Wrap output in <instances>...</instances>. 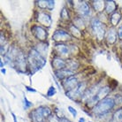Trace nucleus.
<instances>
[{"label": "nucleus", "mask_w": 122, "mask_h": 122, "mask_svg": "<svg viewBox=\"0 0 122 122\" xmlns=\"http://www.w3.org/2000/svg\"><path fill=\"white\" fill-rule=\"evenodd\" d=\"M73 75H74V72L69 70V69H66V68H65L63 70L55 71V77L59 81H64V80L67 79L71 76H73Z\"/></svg>", "instance_id": "15"}, {"label": "nucleus", "mask_w": 122, "mask_h": 122, "mask_svg": "<svg viewBox=\"0 0 122 122\" xmlns=\"http://www.w3.org/2000/svg\"><path fill=\"white\" fill-rule=\"evenodd\" d=\"M79 83L80 81L78 78L76 76H74V75L69 77V78H67V79L64 80V81H62V86L66 89V92L70 91L72 89H75Z\"/></svg>", "instance_id": "11"}, {"label": "nucleus", "mask_w": 122, "mask_h": 122, "mask_svg": "<svg viewBox=\"0 0 122 122\" xmlns=\"http://www.w3.org/2000/svg\"><path fill=\"white\" fill-rule=\"evenodd\" d=\"M54 5H55V1H48V10L49 11H52L53 8H54Z\"/></svg>", "instance_id": "34"}, {"label": "nucleus", "mask_w": 122, "mask_h": 122, "mask_svg": "<svg viewBox=\"0 0 122 122\" xmlns=\"http://www.w3.org/2000/svg\"><path fill=\"white\" fill-rule=\"evenodd\" d=\"M60 17H61V19L64 20H70L69 12H68V11H67V9L66 8V7L62 8V10H61Z\"/></svg>", "instance_id": "27"}, {"label": "nucleus", "mask_w": 122, "mask_h": 122, "mask_svg": "<svg viewBox=\"0 0 122 122\" xmlns=\"http://www.w3.org/2000/svg\"><path fill=\"white\" fill-rule=\"evenodd\" d=\"M117 8V5L114 1H106L105 3V12L107 14H112L115 12Z\"/></svg>", "instance_id": "18"}, {"label": "nucleus", "mask_w": 122, "mask_h": 122, "mask_svg": "<svg viewBox=\"0 0 122 122\" xmlns=\"http://www.w3.org/2000/svg\"><path fill=\"white\" fill-rule=\"evenodd\" d=\"M112 122H122V108L114 112L112 117Z\"/></svg>", "instance_id": "24"}, {"label": "nucleus", "mask_w": 122, "mask_h": 122, "mask_svg": "<svg viewBox=\"0 0 122 122\" xmlns=\"http://www.w3.org/2000/svg\"><path fill=\"white\" fill-rule=\"evenodd\" d=\"M70 31L72 32V34H73V36L74 37H76V38L81 37V30H80L79 28H77L73 24L70 25Z\"/></svg>", "instance_id": "25"}, {"label": "nucleus", "mask_w": 122, "mask_h": 122, "mask_svg": "<svg viewBox=\"0 0 122 122\" xmlns=\"http://www.w3.org/2000/svg\"><path fill=\"white\" fill-rule=\"evenodd\" d=\"M111 91H112V88H111L110 86H104V87H101V89L98 90L97 95H96L94 97L92 98L91 100L87 104V105L89 107H91L92 109H93V108H94L100 101L104 100V98L108 97V95L110 94Z\"/></svg>", "instance_id": "4"}, {"label": "nucleus", "mask_w": 122, "mask_h": 122, "mask_svg": "<svg viewBox=\"0 0 122 122\" xmlns=\"http://www.w3.org/2000/svg\"><path fill=\"white\" fill-rule=\"evenodd\" d=\"M73 25L77 28H79L81 31L85 28V24H84V21H83V19L81 17H80V16H77V17L73 19Z\"/></svg>", "instance_id": "22"}, {"label": "nucleus", "mask_w": 122, "mask_h": 122, "mask_svg": "<svg viewBox=\"0 0 122 122\" xmlns=\"http://www.w3.org/2000/svg\"><path fill=\"white\" fill-rule=\"evenodd\" d=\"M0 65H1V67H2V68H4V66H5V64L3 63V61H2V60H1V62H0Z\"/></svg>", "instance_id": "41"}, {"label": "nucleus", "mask_w": 122, "mask_h": 122, "mask_svg": "<svg viewBox=\"0 0 122 122\" xmlns=\"http://www.w3.org/2000/svg\"><path fill=\"white\" fill-rule=\"evenodd\" d=\"M116 105L113 97H108L104 100L100 101L96 106L92 109V112L96 116H104V114L111 112Z\"/></svg>", "instance_id": "2"}, {"label": "nucleus", "mask_w": 122, "mask_h": 122, "mask_svg": "<svg viewBox=\"0 0 122 122\" xmlns=\"http://www.w3.org/2000/svg\"><path fill=\"white\" fill-rule=\"evenodd\" d=\"M101 89V87L98 84H95V85L91 86L87 89V90L85 91L84 95L82 96V97L81 100L82 101V103H85V104H88L89 101L91 100L92 98L94 97L95 96L97 95V93L98 92V90Z\"/></svg>", "instance_id": "9"}, {"label": "nucleus", "mask_w": 122, "mask_h": 122, "mask_svg": "<svg viewBox=\"0 0 122 122\" xmlns=\"http://www.w3.org/2000/svg\"><path fill=\"white\" fill-rule=\"evenodd\" d=\"M56 92L57 91H56V89L54 88V86H51L49 89H48V92H47V97H53L56 94Z\"/></svg>", "instance_id": "30"}, {"label": "nucleus", "mask_w": 122, "mask_h": 122, "mask_svg": "<svg viewBox=\"0 0 122 122\" xmlns=\"http://www.w3.org/2000/svg\"><path fill=\"white\" fill-rule=\"evenodd\" d=\"M86 90H87V82L86 81H81L75 89H72L70 91L66 92V95L67 97H69L72 100L77 101L78 99L81 100Z\"/></svg>", "instance_id": "5"}, {"label": "nucleus", "mask_w": 122, "mask_h": 122, "mask_svg": "<svg viewBox=\"0 0 122 122\" xmlns=\"http://www.w3.org/2000/svg\"><path fill=\"white\" fill-rule=\"evenodd\" d=\"M79 66H80L79 62H77L76 60H74V59H67L66 60L67 69L74 72V71H76L79 68Z\"/></svg>", "instance_id": "21"}, {"label": "nucleus", "mask_w": 122, "mask_h": 122, "mask_svg": "<svg viewBox=\"0 0 122 122\" xmlns=\"http://www.w3.org/2000/svg\"><path fill=\"white\" fill-rule=\"evenodd\" d=\"M105 3L106 2H104V1H93L92 5L96 12H100L105 9Z\"/></svg>", "instance_id": "20"}, {"label": "nucleus", "mask_w": 122, "mask_h": 122, "mask_svg": "<svg viewBox=\"0 0 122 122\" xmlns=\"http://www.w3.org/2000/svg\"><path fill=\"white\" fill-rule=\"evenodd\" d=\"M120 19H121V16L119 14V12H115L114 13H112V14L111 15L110 22H111V24L112 25V27L117 26V25L119 24Z\"/></svg>", "instance_id": "23"}, {"label": "nucleus", "mask_w": 122, "mask_h": 122, "mask_svg": "<svg viewBox=\"0 0 122 122\" xmlns=\"http://www.w3.org/2000/svg\"><path fill=\"white\" fill-rule=\"evenodd\" d=\"M45 64V58H43L35 48L29 51L28 55V65L30 68L31 73H34L39 71L41 68L44 66Z\"/></svg>", "instance_id": "1"}, {"label": "nucleus", "mask_w": 122, "mask_h": 122, "mask_svg": "<svg viewBox=\"0 0 122 122\" xmlns=\"http://www.w3.org/2000/svg\"><path fill=\"white\" fill-rule=\"evenodd\" d=\"M35 49L37 51L39 52L43 58H45L46 54H47V51H48V45H47V43H37L36 46L35 47Z\"/></svg>", "instance_id": "19"}, {"label": "nucleus", "mask_w": 122, "mask_h": 122, "mask_svg": "<svg viewBox=\"0 0 122 122\" xmlns=\"http://www.w3.org/2000/svg\"><path fill=\"white\" fill-rule=\"evenodd\" d=\"M89 122H92V121H89Z\"/></svg>", "instance_id": "42"}, {"label": "nucleus", "mask_w": 122, "mask_h": 122, "mask_svg": "<svg viewBox=\"0 0 122 122\" xmlns=\"http://www.w3.org/2000/svg\"><path fill=\"white\" fill-rule=\"evenodd\" d=\"M105 38H106V42L108 44H110V45H114V44L117 43L118 38H119L118 32H117L116 28H114V27H111V28H109V29H108L106 32Z\"/></svg>", "instance_id": "13"}, {"label": "nucleus", "mask_w": 122, "mask_h": 122, "mask_svg": "<svg viewBox=\"0 0 122 122\" xmlns=\"http://www.w3.org/2000/svg\"><path fill=\"white\" fill-rule=\"evenodd\" d=\"M72 39H73L72 36L64 29L56 30L52 36V40H54L56 42H69Z\"/></svg>", "instance_id": "10"}, {"label": "nucleus", "mask_w": 122, "mask_h": 122, "mask_svg": "<svg viewBox=\"0 0 122 122\" xmlns=\"http://www.w3.org/2000/svg\"><path fill=\"white\" fill-rule=\"evenodd\" d=\"M48 121L49 122H59V118L55 115H51V117L48 118Z\"/></svg>", "instance_id": "33"}, {"label": "nucleus", "mask_w": 122, "mask_h": 122, "mask_svg": "<svg viewBox=\"0 0 122 122\" xmlns=\"http://www.w3.org/2000/svg\"><path fill=\"white\" fill-rule=\"evenodd\" d=\"M117 32H118V36H119V38L120 40H122V24L119 27V28L117 29Z\"/></svg>", "instance_id": "35"}, {"label": "nucleus", "mask_w": 122, "mask_h": 122, "mask_svg": "<svg viewBox=\"0 0 122 122\" xmlns=\"http://www.w3.org/2000/svg\"><path fill=\"white\" fill-rule=\"evenodd\" d=\"M59 122H70L65 117H62V118H59Z\"/></svg>", "instance_id": "37"}, {"label": "nucleus", "mask_w": 122, "mask_h": 122, "mask_svg": "<svg viewBox=\"0 0 122 122\" xmlns=\"http://www.w3.org/2000/svg\"><path fill=\"white\" fill-rule=\"evenodd\" d=\"M76 11L80 17L81 18H88L91 15V8L89 5L85 1L78 2L76 4Z\"/></svg>", "instance_id": "6"}, {"label": "nucleus", "mask_w": 122, "mask_h": 122, "mask_svg": "<svg viewBox=\"0 0 122 122\" xmlns=\"http://www.w3.org/2000/svg\"><path fill=\"white\" fill-rule=\"evenodd\" d=\"M116 104H122V95L121 94H117L116 96L113 97Z\"/></svg>", "instance_id": "31"}, {"label": "nucleus", "mask_w": 122, "mask_h": 122, "mask_svg": "<svg viewBox=\"0 0 122 122\" xmlns=\"http://www.w3.org/2000/svg\"><path fill=\"white\" fill-rule=\"evenodd\" d=\"M31 30H32V33L34 34V36H36V38L39 40L41 43H43L48 38V31L40 25L33 26Z\"/></svg>", "instance_id": "7"}, {"label": "nucleus", "mask_w": 122, "mask_h": 122, "mask_svg": "<svg viewBox=\"0 0 122 122\" xmlns=\"http://www.w3.org/2000/svg\"><path fill=\"white\" fill-rule=\"evenodd\" d=\"M79 122H86V119H84V118H80Z\"/></svg>", "instance_id": "39"}, {"label": "nucleus", "mask_w": 122, "mask_h": 122, "mask_svg": "<svg viewBox=\"0 0 122 122\" xmlns=\"http://www.w3.org/2000/svg\"><path fill=\"white\" fill-rule=\"evenodd\" d=\"M55 50L61 56H68L70 54V47L65 43H58L55 45Z\"/></svg>", "instance_id": "17"}, {"label": "nucleus", "mask_w": 122, "mask_h": 122, "mask_svg": "<svg viewBox=\"0 0 122 122\" xmlns=\"http://www.w3.org/2000/svg\"><path fill=\"white\" fill-rule=\"evenodd\" d=\"M41 108H42V112H43V117H44V119H48L49 117H51L52 115L51 114L52 112L50 107L45 106V105H42Z\"/></svg>", "instance_id": "26"}, {"label": "nucleus", "mask_w": 122, "mask_h": 122, "mask_svg": "<svg viewBox=\"0 0 122 122\" xmlns=\"http://www.w3.org/2000/svg\"><path fill=\"white\" fill-rule=\"evenodd\" d=\"M68 108V111H69V112L73 115V118H76V116H77V111L73 108V107H72V106H68L67 107Z\"/></svg>", "instance_id": "32"}, {"label": "nucleus", "mask_w": 122, "mask_h": 122, "mask_svg": "<svg viewBox=\"0 0 122 122\" xmlns=\"http://www.w3.org/2000/svg\"><path fill=\"white\" fill-rule=\"evenodd\" d=\"M12 119H13V122H18L17 121V119H16L15 114H14L13 112H12Z\"/></svg>", "instance_id": "38"}, {"label": "nucleus", "mask_w": 122, "mask_h": 122, "mask_svg": "<svg viewBox=\"0 0 122 122\" xmlns=\"http://www.w3.org/2000/svg\"><path fill=\"white\" fill-rule=\"evenodd\" d=\"M1 72H2V73H4V74H5L6 70L5 69V68H2V69H1Z\"/></svg>", "instance_id": "40"}, {"label": "nucleus", "mask_w": 122, "mask_h": 122, "mask_svg": "<svg viewBox=\"0 0 122 122\" xmlns=\"http://www.w3.org/2000/svg\"><path fill=\"white\" fill-rule=\"evenodd\" d=\"M30 115V119L33 120V122H44V117L43 115L42 112V108L41 106H39L38 108H36V110H33L29 113Z\"/></svg>", "instance_id": "16"}, {"label": "nucleus", "mask_w": 122, "mask_h": 122, "mask_svg": "<svg viewBox=\"0 0 122 122\" xmlns=\"http://www.w3.org/2000/svg\"><path fill=\"white\" fill-rule=\"evenodd\" d=\"M37 5L40 9L45 10L48 9V1H44V0H40L37 2Z\"/></svg>", "instance_id": "28"}, {"label": "nucleus", "mask_w": 122, "mask_h": 122, "mask_svg": "<svg viewBox=\"0 0 122 122\" xmlns=\"http://www.w3.org/2000/svg\"><path fill=\"white\" fill-rule=\"evenodd\" d=\"M51 64L53 68L55 71L63 70L65 68H66V60H65L63 58L59 57V56H56L53 58L51 61Z\"/></svg>", "instance_id": "14"}, {"label": "nucleus", "mask_w": 122, "mask_h": 122, "mask_svg": "<svg viewBox=\"0 0 122 122\" xmlns=\"http://www.w3.org/2000/svg\"><path fill=\"white\" fill-rule=\"evenodd\" d=\"M90 27L91 30L94 34V36L97 37V39L101 41L106 36V26L104 22H102L98 18L94 17L90 20Z\"/></svg>", "instance_id": "3"}, {"label": "nucleus", "mask_w": 122, "mask_h": 122, "mask_svg": "<svg viewBox=\"0 0 122 122\" xmlns=\"http://www.w3.org/2000/svg\"><path fill=\"white\" fill-rule=\"evenodd\" d=\"M36 20L39 22L42 26H44L46 28H50L51 24V16L49 13L45 12H37Z\"/></svg>", "instance_id": "12"}, {"label": "nucleus", "mask_w": 122, "mask_h": 122, "mask_svg": "<svg viewBox=\"0 0 122 122\" xmlns=\"http://www.w3.org/2000/svg\"><path fill=\"white\" fill-rule=\"evenodd\" d=\"M28 58L25 57L24 53L20 51L18 57L16 58V60L14 62V66H16V69L20 72V73H25L26 68L28 66Z\"/></svg>", "instance_id": "8"}, {"label": "nucleus", "mask_w": 122, "mask_h": 122, "mask_svg": "<svg viewBox=\"0 0 122 122\" xmlns=\"http://www.w3.org/2000/svg\"><path fill=\"white\" fill-rule=\"evenodd\" d=\"M32 106H33V104L31 102H29L28 100V98L24 96V97H23V107H24V109L25 110H28V108H30Z\"/></svg>", "instance_id": "29"}, {"label": "nucleus", "mask_w": 122, "mask_h": 122, "mask_svg": "<svg viewBox=\"0 0 122 122\" xmlns=\"http://www.w3.org/2000/svg\"><path fill=\"white\" fill-rule=\"evenodd\" d=\"M26 89H27L28 91L34 92V93H36V89H32V88H30V87H28V86H26Z\"/></svg>", "instance_id": "36"}]
</instances>
